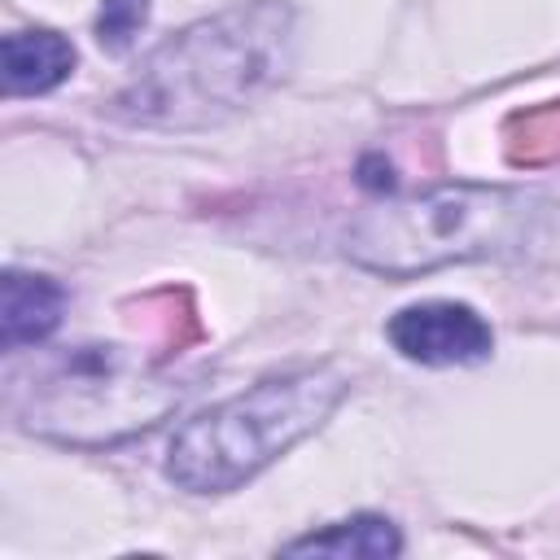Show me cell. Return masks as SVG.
I'll return each mask as SVG.
<instances>
[{
    "label": "cell",
    "mask_w": 560,
    "mask_h": 560,
    "mask_svg": "<svg viewBox=\"0 0 560 560\" xmlns=\"http://www.w3.org/2000/svg\"><path fill=\"white\" fill-rule=\"evenodd\" d=\"M547 219V197L508 184H438L363 210L341 249L354 267L411 280L455 262L521 254Z\"/></svg>",
    "instance_id": "2"
},
{
    "label": "cell",
    "mask_w": 560,
    "mask_h": 560,
    "mask_svg": "<svg viewBox=\"0 0 560 560\" xmlns=\"http://www.w3.org/2000/svg\"><path fill=\"white\" fill-rule=\"evenodd\" d=\"M153 13V0H101V13H96V44L105 52H127L131 39L144 31Z\"/></svg>",
    "instance_id": "9"
},
{
    "label": "cell",
    "mask_w": 560,
    "mask_h": 560,
    "mask_svg": "<svg viewBox=\"0 0 560 560\" xmlns=\"http://www.w3.org/2000/svg\"><path fill=\"white\" fill-rule=\"evenodd\" d=\"M188 385L131 359L122 346H74L31 372L13 394L26 433L61 446H109L149 433L184 402Z\"/></svg>",
    "instance_id": "4"
},
{
    "label": "cell",
    "mask_w": 560,
    "mask_h": 560,
    "mask_svg": "<svg viewBox=\"0 0 560 560\" xmlns=\"http://www.w3.org/2000/svg\"><path fill=\"white\" fill-rule=\"evenodd\" d=\"M298 18L284 0L232 4L162 39L109 96V114L149 131H201L262 101L293 66Z\"/></svg>",
    "instance_id": "1"
},
{
    "label": "cell",
    "mask_w": 560,
    "mask_h": 560,
    "mask_svg": "<svg viewBox=\"0 0 560 560\" xmlns=\"http://www.w3.org/2000/svg\"><path fill=\"white\" fill-rule=\"evenodd\" d=\"M389 346L424 368H464L481 363L494 350L490 324L468 302H416L389 315L385 324Z\"/></svg>",
    "instance_id": "5"
},
{
    "label": "cell",
    "mask_w": 560,
    "mask_h": 560,
    "mask_svg": "<svg viewBox=\"0 0 560 560\" xmlns=\"http://www.w3.org/2000/svg\"><path fill=\"white\" fill-rule=\"evenodd\" d=\"M74 74V44L61 31L31 26L0 39V79L4 96H44Z\"/></svg>",
    "instance_id": "7"
},
{
    "label": "cell",
    "mask_w": 560,
    "mask_h": 560,
    "mask_svg": "<svg viewBox=\"0 0 560 560\" xmlns=\"http://www.w3.org/2000/svg\"><path fill=\"white\" fill-rule=\"evenodd\" d=\"M280 551L284 556H368V560H381V556L402 551V534L394 521H385L376 512H359V516L332 521L324 529H311V534L284 542Z\"/></svg>",
    "instance_id": "8"
},
{
    "label": "cell",
    "mask_w": 560,
    "mask_h": 560,
    "mask_svg": "<svg viewBox=\"0 0 560 560\" xmlns=\"http://www.w3.org/2000/svg\"><path fill=\"white\" fill-rule=\"evenodd\" d=\"M70 293L52 280V276H35V271H4L0 284V346L4 350H26L48 341L61 328Z\"/></svg>",
    "instance_id": "6"
},
{
    "label": "cell",
    "mask_w": 560,
    "mask_h": 560,
    "mask_svg": "<svg viewBox=\"0 0 560 560\" xmlns=\"http://www.w3.org/2000/svg\"><path fill=\"white\" fill-rule=\"evenodd\" d=\"M346 394L350 376L328 363L262 376L175 429L166 446V477L188 494H232L324 429Z\"/></svg>",
    "instance_id": "3"
}]
</instances>
